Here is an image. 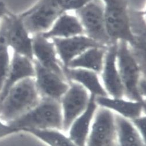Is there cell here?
Wrapping results in <instances>:
<instances>
[{"label":"cell","instance_id":"cell-1","mask_svg":"<svg viewBox=\"0 0 146 146\" xmlns=\"http://www.w3.org/2000/svg\"><path fill=\"white\" fill-rule=\"evenodd\" d=\"M35 79H24L15 84L0 103V119L9 123L26 114L40 101Z\"/></svg>","mask_w":146,"mask_h":146},{"label":"cell","instance_id":"cell-25","mask_svg":"<svg viewBox=\"0 0 146 146\" xmlns=\"http://www.w3.org/2000/svg\"><path fill=\"white\" fill-rule=\"evenodd\" d=\"M18 132H20V131L17 129L3 122L0 119V139Z\"/></svg>","mask_w":146,"mask_h":146},{"label":"cell","instance_id":"cell-17","mask_svg":"<svg viewBox=\"0 0 146 146\" xmlns=\"http://www.w3.org/2000/svg\"><path fill=\"white\" fill-rule=\"evenodd\" d=\"M64 76L68 82H74L84 87L90 95L108 96L97 73L81 68H63Z\"/></svg>","mask_w":146,"mask_h":146},{"label":"cell","instance_id":"cell-9","mask_svg":"<svg viewBox=\"0 0 146 146\" xmlns=\"http://www.w3.org/2000/svg\"><path fill=\"white\" fill-rule=\"evenodd\" d=\"M35 82L42 97L60 101L70 86L69 82L56 73L46 69L34 58Z\"/></svg>","mask_w":146,"mask_h":146},{"label":"cell","instance_id":"cell-5","mask_svg":"<svg viewBox=\"0 0 146 146\" xmlns=\"http://www.w3.org/2000/svg\"><path fill=\"white\" fill-rule=\"evenodd\" d=\"M74 14L80 20L86 36L105 47L113 43L106 27L103 0H93L74 12Z\"/></svg>","mask_w":146,"mask_h":146},{"label":"cell","instance_id":"cell-19","mask_svg":"<svg viewBox=\"0 0 146 146\" xmlns=\"http://www.w3.org/2000/svg\"><path fill=\"white\" fill-rule=\"evenodd\" d=\"M42 34L45 38L51 39L84 35V31L80 20L75 14L64 12L56 20L50 30Z\"/></svg>","mask_w":146,"mask_h":146},{"label":"cell","instance_id":"cell-8","mask_svg":"<svg viewBox=\"0 0 146 146\" xmlns=\"http://www.w3.org/2000/svg\"><path fill=\"white\" fill-rule=\"evenodd\" d=\"M69 83V88L60 100L64 132L68 131L74 121L86 110L90 99V94L81 85L74 82Z\"/></svg>","mask_w":146,"mask_h":146},{"label":"cell","instance_id":"cell-13","mask_svg":"<svg viewBox=\"0 0 146 146\" xmlns=\"http://www.w3.org/2000/svg\"><path fill=\"white\" fill-rule=\"evenodd\" d=\"M51 40L63 68H67L73 60L88 48L103 46L84 34L66 38H53Z\"/></svg>","mask_w":146,"mask_h":146},{"label":"cell","instance_id":"cell-11","mask_svg":"<svg viewBox=\"0 0 146 146\" xmlns=\"http://www.w3.org/2000/svg\"><path fill=\"white\" fill-rule=\"evenodd\" d=\"M7 19V38L9 47L14 52L25 56L33 61L32 38L24 26L19 15L8 11L6 13Z\"/></svg>","mask_w":146,"mask_h":146},{"label":"cell","instance_id":"cell-4","mask_svg":"<svg viewBox=\"0 0 146 146\" xmlns=\"http://www.w3.org/2000/svg\"><path fill=\"white\" fill-rule=\"evenodd\" d=\"M117 65L124 88L125 98L143 102L139 91V83L142 79L141 71L127 42H118Z\"/></svg>","mask_w":146,"mask_h":146},{"label":"cell","instance_id":"cell-6","mask_svg":"<svg viewBox=\"0 0 146 146\" xmlns=\"http://www.w3.org/2000/svg\"><path fill=\"white\" fill-rule=\"evenodd\" d=\"M64 12L56 0H38L19 16L29 34L34 35L48 31Z\"/></svg>","mask_w":146,"mask_h":146},{"label":"cell","instance_id":"cell-3","mask_svg":"<svg viewBox=\"0 0 146 146\" xmlns=\"http://www.w3.org/2000/svg\"><path fill=\"white\" fill-rule=\"evenodd\" d=\"M104 3V19L107 32L111 41L133 40L128 1L127 0H103Z\"/></svg>","mask_w":146,"mask_h":146},{"label":"cell","instance_id":"cell-30","mask_svg":"<svg viewBox=\"0 0 146 146\" xmlns=\"http://www.w3.org/2000/svg\"><path fill=\"white\" fill-rule=\"evenodd\" d=\"M115 146H119V145H118V144H117V145H115Z\"/></svg>","mask_w":146,"mask_h":146},{"label":"cell","instance_id":"cell-26","mask_svg":"<svg viewBox=\"0 0 146 146\" xmlns=\"http://www.w3.org/2000/svg\"><path fill=\"white\" fill-rule=\"evenodd\" d=\"M139 91L143 100L146 102V79H141L139 83Z\"/></svg>","mask_w":146,"mask_h":146},{"label":"cell","instance_id":"cell-20","mask_svg":"<svg viewBox=\"0 0 146 146\" xmlns=\"http://www.w3.org/2000/svg\"><path fill=\"white\" fill-rule=\"evenodd\" d=\"M108 47L97 46L88 48L73 60L67 68H81L100 74Z\"/></svg>","mask_w":146,"mask_h":146},{"label":"cell","instance_id":"cell-10","mask_svg":"<svg viewBox=\"0 0 146 146\" xmlns=\"http://www.w3.org/2000/svg\"><path fill=\"white\" fill-rule=\"evenodd\" d=\"M117 49L118 42H114L107 47L100 75L108 96L114 98H125V91L117 65Z\"/></svg>","mask_w":146,"mask_h":146},{"label":"cell","instance_id":"cell-23","mask_svg":"<svg viewBox=\"0 0 146 146\" xmlns=\"http://www.w3.org/2000/svg\"><path fill=\"white\" fill-rule=\"evenodd\" d=\"M61 8L65 12H76L93 0H56Z\"/></svg>","mask_w":146,"mask_h":146},{"label":"cell","instance_id":"cell-27","mask_svg":"<svg viewBox=\"0 0 146 146\" xmlns=\"http://www.w3.org/2000/svg\"><path fill=\"white\" fill-rule=\"evenodd\" d=\"M8 12L5 4L3 1H0V24L3 17Z\"/></svg>","mask_w":146,"mask_h":146},{"label":"cell","instance_id":"cell-29","mask_svg":"<svg viewBox=\"0 0 146 146\" xmlns=\"http://www.w3.org/2000/svg\"><path fill=\"white\" fill-rule=\"evenodd\" d=\"M143 15H144V17L146 20V7L145 8V9L144 11H143Z\"/></svg>","mask_w":146,"mask_h":146},{"label":"cell","instance_id":"cell-28","mask_svg":"<svg viewBox=\"0 0 146 146\" xmlns=\"http://www.w3.org/2000/svg\"><path fill=\"white\" fill-rule=\"evenodd\" d=\"M142 106H143V113L146 114V102L143 101L142 102Z\"/></svg>","mask_w":146,"mask_h":146},{"label":"cell","instance_id":"cell-22","mask_svg":"<svg viewBox=\"0 0 146 146\" xmlns=\"http://www.w3.org/2000/svg\"><path fill=\"white\" fill-rule=\"evenodd\" d=\"M22 132L31 134L49 146H77L62 131L25 129Z\"/></svg>","mask_w":146,"mask_h":146},{"label":"cell","instance_id":"cell-7","mask_svg":"<svg viewBox=\"0 0 146 146\" xmlns=\"http://www.w3.org/2000/svg\"><path fill=\"white\" fill-rule=\"evenodd\" d=\"M117 144L115 113L108 109L98 107L85 146H115Z\"/></svg>","mask_w":146,"mask_h":146},{"label":"cell","instance_id":"cell-21","mask_svg":"<svg viewBox=\"0 0 146 146\" xmlns=\"http://www.w3.org/2000/svg\"><path fill=\"white\" fill-rule=\"evenodd\" d=\"M119 146H145L130 120L115 114Z\"/></svg>","mask_w":146,"mask_h":146},{"label":"cell","instance_id":"cell-18","mask_svg":"<svg viewBox=\"0 0 146 146\" xmlns=\"http://www.w3.org/2000/svg\"><path fill=\"white\" fill-rule=\"evenodd\" d=\"M95 101L99 107L108 109L130 121L144 114L142 102L134 101L125 98H114L110 96L95 97Z\"/></svg>","mask_w":146,"mask_h":146},{"label":"cell","instance_id":"cell-2","mask_svg":"<svg viewBox=\"0 0 146 146\" xmlns=\"http://www.w3.org/2000/svg\"><path fill=\"white\" fill-rule=\"evenodd\" d=\"M8 124L20 132L25 129L63 131V118L60 101L42 97L34 108Z\"/></svg>","mask_w":146,"mask_h":146},{"label":"cell","instance_id":"cell-14","mask_svg":"<svg viewBox=\"0 0 146 146\" xmlns=\"http://www.w3.org/2000/svg\"><path fill=\"white\" fill-rule=\"evenodd\" d=\"M32 43L34 58L44 67L66 79L52 40L45 38L42 34H38L33 35Z\"/></svg>","mask_w":146,"mask_h":146},{"label":"cell","instance_id":"cell-12","mask_svg":"<svg viewBox=\"0 0 146 146\" xmlns=\"http://www.w3.org/2000/svg\"><path fill=\"white\" fill-rule=\"evenodd\" d=\"M129 17L133 40L129 46L140 68L142 79H146V20L143 11L130 8Z\"/></svg>","mask_w":146,"mask_h":146},{"label":"cell","instance_id":"cell-15","mask_svg":"<svg viewBox=\"0 0 146 146\" xmlns=\"http://www.w3.org/2000/svg\"><path fill=\"white\" fill-rule=\"evenodd\" d=\"M30 78H35V69L33 61L25 56L13 52L8 75L0 93V103L15 84Z\"/></svg>","mask_w":146,"mask_h":146},{"label":"cell","instance_id":"cell-16","mask_svg":"<svg viewBox=\"0 0 146 146\" xmlns=\"http://www.w3.org/2000/svg\"><path fill=\"white\" fill-rule=\"evenodd\" d=\"M98 107L95 101V96L90 95L87 108L74 121L68 130V136L77 146H85L93 118Z\"/></svg>","mask_w":146,"mask_h":146},{"label":"cell","instance_id":"cell-24","mask_svg":"<svg viewBox=\"0 0 146 146\" xmlns=\"http://www.w3.org/2000/svg\"><path fill=\"white\" fill-rule=\"evenodd\" d=\"M131 121L137 129L146 146V114H143L139 117Z\"/></svg>","mask_w":146,"mask_h":146}]
</instances>
